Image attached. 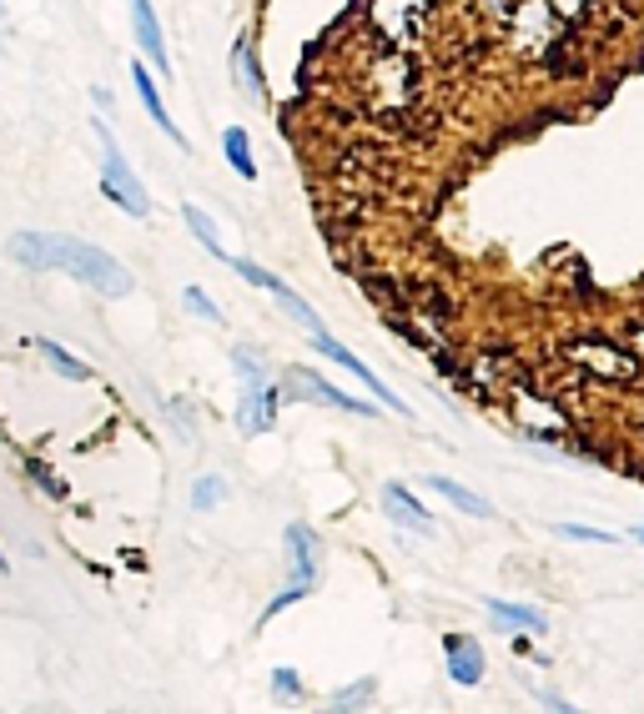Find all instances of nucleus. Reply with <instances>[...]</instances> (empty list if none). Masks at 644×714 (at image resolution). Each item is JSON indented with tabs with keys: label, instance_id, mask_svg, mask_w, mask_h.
<instances>
[{
	"label": "nucleus",
	"instance_id": "nucleus-1",
	"mask_svg": "<svg viewBox=\"0 0 644 714\" xmlns=\"http://www.w3.org/2000/svg\"><path fill=\"white\" fill-rule=\"evenodd\" d=\"M5 252H11V263L31 267V272H66L71 282L91 287L101 298H126L136 287V277L111 252H101L96 242L71 237V232H15L5 242Z\"/></svg>",
	"mask_w": 644,
	"mask_h": 714
},
{
	"label": "nucleus",
	"instance_id": "nucleus-2",
	"mask_svg": "<svg viewBox=\"0 0 644 714\" xmlns=\"http://www.w3.org/2000/svg\"><path fill=\"white\" fill-rule=\"evenodd\" d=\"M232 368H237V382H242V403H237V433L242 438H263V433L277 428V382L267 378L263 357L252 353V347H237L232 353Z\"/></svg>",
	"mask_w": 644,
	"mask_h": 714
},
{
	"label": "nucleus",
	"instance_id": "nucleus-3",
	"mask_svg": "<svg viewBox=\"0 0 644 714\" xmlns=\"http://www.w3.org/2000/svg\"><path fill=\"white\" fill-rule=\"evenodd\" d=\"M91 132L101 136V197H107V202H116L126 216H136V222H146V216H152V197H146L142 177H136V171H132V161L121 156L116 136L107 132V121H96Z\"/></svg>",
	"mask_w": 644,
	"mask_h": 714
},
{
	"label": "nucleus",
	"instance_id": "nucleus-4",
	"mask_svg": "<svg viewBox=\"0 0 644 714\" xmlns=\"http://www.w3.org/2000/svg\"><path fill=\"white\" fill-rule=\"evenodd\" d=\"M277 398H282V403H322V408H337V413H353V417H378V403H373V398L343 393V388H333V382L312 368H282Z\"/></svg>",
	"mask_w": 644,
	"mask_h": 714
},
{
	"label": "nucleus",
	"instance_id": "nucleus-5",
	"mask_svg": "<svg viewBox=\"0 0 644 714\" xmlns=\"http://www.w3.org/2000/svg\"><path fill=\"white\" fill-rule=\"evenodd\" d=\"M564 357H569V362H579V372H595V378H614V382H634V378H640V357L624 353L620 343H609V337H599V333L574 337V343L564 347Z\"/></svg>",
	"mask_w": 644,
	"mask_h": 714
},
{
	"label": "nucleus",
	"instance_id": "nucleus-6",
	"mask_svg": "<svg viewBox=\"0 0 644 714\" xmlns=\"http://www.w3.org/2000/svg\"><path fill=\"white\" fill-rule=\"evenodd\" d=\"M302 337H308V347H312V353H322V357H327V362H337V368H343V372H353V378H358L363 388H368V393L378 398L382 408H393V413H403V398H398L393 388H388V382H382L378 372H373L358 353H347V347L337 343V337L327 333V327H322V333H302Z\"/></svg>",
	"mask_w": 644,
	"mask_h": 714
},
{
	"label": "nucleus",
	"instance_id": "nucleus-7",
	"mask_svg": "<svg viewBox=\"0 0 644 714\" xmlns=\"http://www.w3.org/2000/svg\"><path fill=\"white\" fill-rule=\"evenodd\" d=\"M513 25H519V46L529 56H544V51H559L554 36L564 31V21L549 11V0H519V11H513Z\"/></svg>",
	"mask_w": 644,
	"mask_h": 714
},
{
	"label": "nucleus",
	"instance_id": "nucleus-8",
	"mask_svg": "<svg viewBox=\"0 0 644 714\" xmlns=\"http://www.w3.org/2000/svg\"><path fill=\"white\" fill-rule=\"evenodd\" d=\"M373 21H378V31L393 46H413L418 36H423V25H429V5L423 0H378L373 5Z\"/></svg>",
	"mask_w": 644,
	"mask_h": 714
},
{
	"label": "nucleus",
	"instance_id": "nucleus-9",
	"mask_svg": "<svg viewBox=\"0 0 644 714\" xmlns=\"http://www.w3.org/2000/svg\"><path fill=\"white\" fill-rule=\"evenodd\" d=\"M443 665H448V679L458 690H474L489 674V659H484V644L474 634H443Z\"/></svg>",
	"mask_w": 644,
	"mask_h": 714
},
{
	"label": "nucleus",
	"instance_id": "nucleus-10",
	"mask_svg": "<svg viewBox=\"0 0 644 714\" xmlns=\"http://www.w3.org/2000/svg\"><path fill=\"white\" fill-rule=\"evenodd\" d=\"M287 559H292V589L312 594V589H318V573H322V538L312 534L308 524L287 528Z\"/></svg>",
	"mask_w": 644,
	"mask_h": 714
},
{
	"label": "nucleus",
	"instance_id": "nucleus-11",
	"mask_svg": "<svg viewBox=\"0 0 644 714\" xmlns=\"http://www.w3.org/2000/svg\"><path fill=\"white\" fill-rule=\"evenodd\" d=\"M132 5V36H136V51L146 56V66L162 71V81H171V60H167V41H162V21H156L152 0H126Z\"/></svg>",
	"mask_w": 644,
	"mask_h": 714
},
{
	"label": "nucleus",
	"instance_id": "nucleus-12",
	"mask_svg": "<svg viewBox=\"0 0 644 714\" xmlns=\"http://www.w3.org/2000/svg\"><path fill=\"white\" fill-rule=\"evenodd\" d=\"M378 503H382V513H388V518H393L398 528H408V534H418V538H429L433 528H438V524H433V513L423 509V503H418L413 493H408L403 483H398V478H393V483H382Z\"/></svg>",
	"mask_w": 644,
	"mask_h": 714
},
{
	"label": "nucleus",
	"instance_id": "nucleus-13",
	"mask_svg": "<svg viewBox=\"0 0 644 714\" xmlns=\"http://www.w3.org/2000/svg\"><path fill=\"white\" fill-rule=\"evenodd\" d=\"M132 91H136V101H142V111H146V116H152L156 126H162V132H167V142H171V146H181V152H187V146H191V142H187V132H181L177 121H171L167 101H162V86H156V76L146 71L142 60H136V66H132Z\"/></svg>",
	"mask_w": 644,
	"mask_h": 714
},
{
	"label": "nucleus",
	"instance_id": "nucleus-14",
	"mask_svg": "<svg viewBox=\"0 0 644 714\" xmlns=\"http://www.w3.org/2000/svg\"><path fill=\"white\" fill-rule=\"evenodd\" d=\"M519 428H524V438H534V443H564L569 423H564V413L549 403V398L524 393L519 398Z\"/></svg>",
	"mask_w": 644,
	"mask_h": 714
},
{
	"label": "nucleus",
	"instance_id": "nucleus-15",
	"mask_svg": "<svg viewBox=\"0 0 644 714\" xmlns=\"http://www.w3.org/2000/svg\"><path fill=\"white\" fill-rule=\"evenodd\" d=\"M484 609L493 614V624L509 634H549V614L538 604H519V599H484Z\"/></svg>",
	"mask_w": 644,
	"mask_h": 714
},
{
	"label": "nucleus",
	"instance_id": "nucleus-16",
	"mask_svg": "<svg viewBox=\"0 0 644 714\" xmlns=\"http://www.w3.org/2000/svg\"><path fill=\"white\" fill-rule=\"evenodd\" d=\"M423 483H429L433 493H443V499L454 503L458 513H468V518H493V503L484 499V493H474V489H464V483H458V478H443V473H429L423 478Z\"/></svg>",
	"mask_w": 644,
	"mask_h": 714
},
{
	"label": "nucleus",
	"instance_id": "nucleus-17",
	"mask_svg": "<svg viewBox=\"0 0 644 714\" xmlns=\"http://www.w3.org/2000/svg\"><path fill=\"white\" fill-rule=\"evenodd\" d=\"M232 76H237V86H247L252 101H263L267 96V81H263V66H257V46H252V36H237V46H232Z\"/></svg>",
	"mask_w": 644,
	"mask_h": 714
},
{
	"label": "nucleus",
	"instance_id": "nucleus-18",
	"mask_svg": "<svg viewBox=\"0 0 644 714\" xmlns=\"http://www.w3.org/2000/svg\"><path fill=\"white\" fill-rule=\"evenodd\" d=\"M181 222H187V232L197 242H202L207 257H216V263H232V252H222V237H216V222L202 212L197 202H181Z\"/></svg>",
	"mask_w": 644,
	"mask_h": 714
},
{
	"label": "nucleus",
	"instance_id": "nucleus-19",
	"mask_svg": "<svg viewBox=\"0 0 644 714\" xmlns=\"http://www.w3.org/2000/svg\"><path fill=\"white\" fill-rule=\"evenodd\" d=\"M222 156H227V167L237 171L242 181H257V156H252V136L242 126H227L222 132Z\"/></svg>",
	"mask_w": 644,
	"mask_h": 714
},
{
	"label": "nucleus",
	"instance_id": "nucleus-20",
	"mask_svg": "<svg viewBox=\"0 0 644 714\" xmlns=\"http://www.w3.org/2000/svg\"><path fill=\"white\" fill-rule=\"evenodd\" d=\"M267 292H273V302H277V308H282L292 322H298L302 333H322V317H318V312H312L308 302H302V298H298V292H292V287H287V282H277V277H273V282H267Z\"/></svg>",
	"mask_w": 644,
	"mask_h": 714
},
{
	"label": "nucleus",
	"instance_id": "nucleus-21",
	"mask_svg": "<svg viewBox=\"0 0 644 714\" xmlns=\"http://www.w3.org/2000/svg\"><path fill=\"white\" fill-rule=\"evenodd\" d=\"M36 353L46 357V362H51V368H56L66 382H86V378H91V362H81V357H71V353H66V347H60V343H36Z\"/></svg>",
	"mask_w": 644,
	"mask_h": 714
},
{
	"label": "nucleus",
	"instance_id": "nucleus-22",
	"mask_svg": "<svg viewBox=\"0 0 644 714\" xmlns=\"http://www.w3.org/2000/svg\"><path fill=\"white\" fill-rule=\"evenodd\" d=\"M222 499H227V478H222V473H207V478H197V483H191V509H197V513H212Z\"/></svg>",
	"mask_w": 644,
	"mask_h": 714
},
{
	"label": "nucleus",
	"instance_id": "nucleus-23",
	"mask_svg": "<svg viewBox=\"0 0 644 714\" xmlns=\"http://www.w3.org/2000/svg\"><path fill=\"white\" fill-rule=\"evenodd\" d=\"M373 694H378V679H358V684H347V690H337L327 704H333V710H368Z\"/></svg>",
	"mask_w": 644,
	"mask_h": 714
},
{
	"label": "nucleus",
	"instance_id": "nucleus-24",
	"mask_svg": "<svg viewBox=\"0 0 644 714\" xmlns=\"http://www.w3.org/2000/svg\"><path fill=\"white\" fill-rule=\"evenodd\" d=\"M181 308L191 312V317H207V322H222V308H216L212 298H207L202 287H181Z\"/></svg>",
	"mask_w": 644,
	"mask_h": 714
},
{
	"label": "nucleus",
	"instance_id": "nucleus-25",
	"mask_svg": "<svg viewBox=\"0 0 644 714\" xmlns=\"http://www.w3.org/2000/svg\"><path fill=\"white\" fill-rule=\"evenodd\" d=\"M554 534L574 538V544H620V534H604V528H589V524H559Z\"/></svg>",
	"mask_w": 644,
	"mask_h": 714
},
{
	"label": "nucleus",
	"instance_id": "nucleus-26",
	"mask_svg": "<svg viewBox=\"0 0 644 714\" xmlns=\"http://www.w3.org/2000/svg\"><path fill=\"white\" fill-rule=\"evenodd\" d=\"M273 690L277 700H302V674L298 669H273Z\"/></svg>",
	"mask_w": 644,
	"mask_h": 714
},
{
	"label": "nucleus",
	"instance_id": "nucleus-27",
	"mask_svg": "<svg viewBox=\"0 0 644 714\" xmlns=\"http://www.w3.org/2000/svg\"><path fill=\"white\" fill-rule=\"evenodd\" d=\"M599 0H549V11L559 15V21H579V15H589Z\"/></svg>",
	"mask_w": 644,
	"mask_h": 714
},
{
	"label": "nucleus",
	"instance_id": "nucleus-28",
	"mask_svg": "<svg viewBox=\"0 0 644 714\" xmlns=\"http://www.w3.org/2000/svg\"><path fill=\"white\" fill-rule=\"evenodd\" d=\"M232 272H237L242 282H252V287H267V282H273V272H267V267H257V263H242V257H232Z\"/></svg>",
	"mask_w": 644,
	"mask_h": 714
},
{
	"label": "nucleus",
	"instance_id": "nucleus-29",
	"mask_svg": "<svg viewBox=\"0 0 644 714\" xmlns=\"http://www.w3.org/2000/svg\"><path fill=\"white\" fill-rule=\"evenodd\" d=\"M5 569H11V564H5V554H0V573H5Z\"/></svg>",
	"mask_w": 644,
	"mask_h": 714
},
{
	"label": "nucleus",
	"instance_id": "nucleus-30",
	"mask_svg": "<svg viewBox=\"0 0 644 714\" xmlns=\"http://www.w3.org/2000/svg\"><path fill=\"white\" fill-rule=\"evenodd\" d=\"M634 538H640V544H644V528H634Z\"/></svg>",
	"mask_w": 644,
	"mask_h": 714
},
{
	"label": "nucleus",
	"instance_id": "nucleus-31",
	"mask_svg": "<svg viewBox=\"0 0 644 714\" xmlns=\"http://www.w3.org/2000/svg\"><path fill=\"white\" fill-rule=\"evenodd\" d=\"M640 357H644V333H640Z\"/></svg>",
	"mask_w": 644,
	"mask_h": 714
},
{
	"label": "nucleus",
	"instance_id": "nucleus-32",
	"mask_svg": "<svg viewBox=\"0 0 644 714\" xmlns=\"http://www.w3.org/2000/svg\"><path fill=\"white\" fill-rule=\"evenodd\" d=\"M503 5H519V0H503Z\"/></svg>",
	"mask_w": 644,
	"mask_h": 714
},
{
	"label": "nucleus",
	"instance_id": "nucleus-33",
	"mask_svg": "<svg viewBox=\"0 0 644 714\" xmlns=\"http://www.w3.org/2000/svg\"><path fill=\"white\" fill-rule=\"evenodd\" d=\"M0 11H5V5H0Z\"/></svg>",
	"mask_w": 644,
	"mask_h": 714
}]
</instances>
